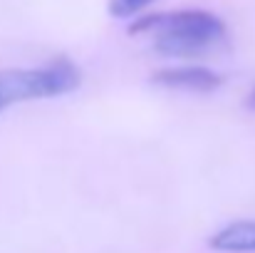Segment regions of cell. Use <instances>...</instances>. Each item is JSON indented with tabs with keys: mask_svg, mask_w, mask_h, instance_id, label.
Listing matches in <instances>:
<instances>
[{
	"mask_svg": "<svg viewBox=\"0 0 255 253\" xmlns=\"http://www.w3.org/2000/svg\"><path fill=\"white\" fill-rule=\"evenodd\" d=\"M131 35L154 37V47L169 57H188L211 50L223 40L226 25L221 17L206 10H176L156 12L136 20L129 27Z\"/></svg>",
	"mask_w": 255,
	"mask_h": 253,
	"instance_id": "obj_1",
	"label": "cell"
},
{
	"mask_svg": "<svg viewBox=\"0 0 255 253\" xmlns=\"http://www.w3.org/2000/svg\"><path fill=\"white\" fill-rule=\"evenodd\" d=\"M80 82V70L67 60H57L37 70H0V112L17 102L67 94L77 89Z\"/></svg>",
	"mask_w": 255,
	"mask_h": 253,
	"instance_id": "obj_2",
	"label": "cell"
},
{
	"mask_svg": "<svg viewBox=\"0 0 255 253\" xmlns=\"http://www.w3.org/2000/svg\"><path fill=\"white\" fill-rule=\"evenodd\" d=\"M151 80L156 84H161V87L183 89V92H213L216 87H221V82H223L221 75H216L208 67H198V65L166 67V70H159Z\"/></svg>",
	"mask_w": 255,
	"mask_h": 253,
	"instance_id": "obj_3",
	"label": "cell"
},
{
	"mask_svg": "<svg viewBox=\"0 0 255 253\" xmlns=\"http://www.w3.org/2000/svg\"><path fill=\"white\" fill-rule=\"evenodd\" d=\"M211 246L218 251H255V221H236L218 231L211 239Z\"/></svg>",
	"mask_w": 255,
	"mask_h": 253,
	"instance_id": "obj_4",
	"label": "cell"
},
{
	"mask_svg": "<svg viewBox=\"0 0 255 253\" xmlns=\"http://www.w3.org/2000/svg\"><path fill=\"white\" fill-rule=\"evenodd\" d=\"M156 0H109V15L114 17H131L136 12H141L144 7H149Z\"/></svg>",
	"mask_w": 255,
	"mask_h": 253,
	"instance_id": "obj_5",
	"label": "cell"
},
{
	"mask_svg": "<svg viewBox=\"0 0 255 253\" xmlns=\"http://www.w3.org/2000/svg\"><path fill=\"white\" fill-rule=\"evenodd\" d=\"M246 104H248L251 109H255V87H253V92L248 94V99H246Z\"/></svg>",
	"mask_w": 255,
	"mask_h": 253,
	"instance_id": "obj_6",
	"label": "cell"
}]
</instances>
